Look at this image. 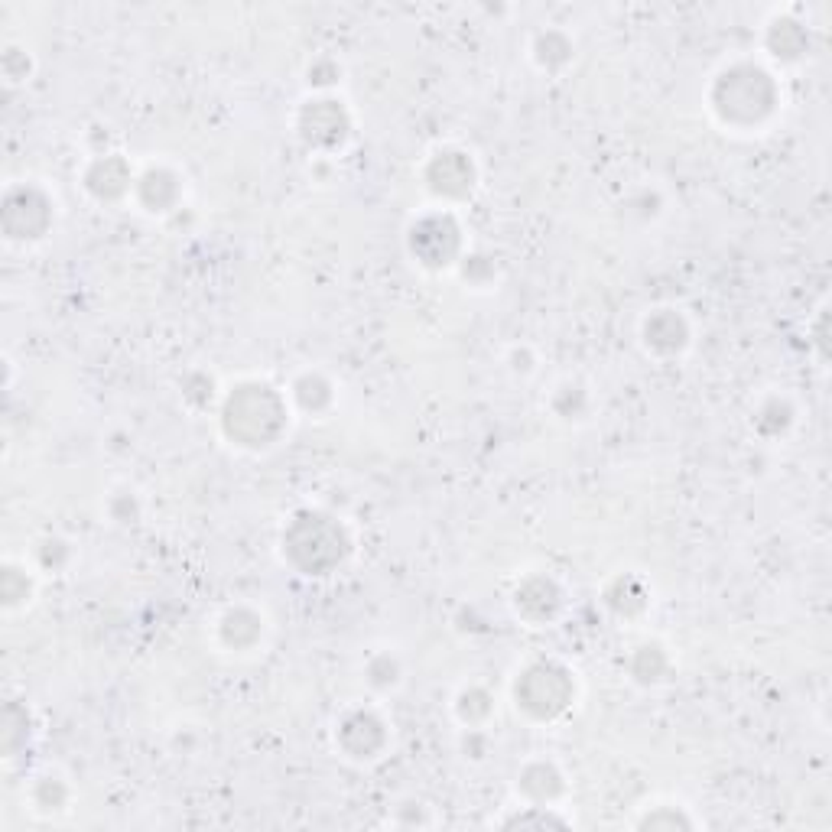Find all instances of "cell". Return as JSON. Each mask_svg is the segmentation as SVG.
<instances>
[{"label":"cell","instance_id":"obj_3","mask_svg":"<svg viewBox=\"0 0 832 832\" xmlns=\"http://www.w3.org/2000/svg\"><path fill=\"white\" fill-rule=\"evenodd\" d=\"M683 342H686L683 319L673 316L670 309H663L660 316L647 322V345H654L660 351H676V348H683Z\"/></svg>","mask_w":832,"mask_h":832},{"label":"cell","instance_id":"obj_4","mask_svg":"<svg viewBox=\"0 0 832 832\" xmlns=\"http://www.w3.org/2000/svg\"><path fill=\"white\" fill-rule=\"evenodd\" d=\"M559 787H563L559 784V774L546 764H533L524 771V777H520V790L533 800H553Z\"/></svg>","mask_w":832,"mask_h":832},{"label":"cell","instance_id":"obj_2","mask_svg":"<svg viewBox=\"0 0 832 832\" xmlns=\"http://www.w3.org/2000/svg\"><path fill=\"white\" fill-rule=\"evenodd\" d=\"M52 212H49V202L46 195L39 189H10L7 192V202H4V228L10 238H43V231L49 228Z\"/></svg>","mask_w":832,"mask_h":832},{"label":"cell","instance_id":"obj_1","mask_svg":"<svg viewBox=\"0 0 832 832\" xmlns=\"http://www.w3.org/2000/svg\"><path fill=\"white\" fill-rule=\"evenodd\" d=\"M569 696H572V683L566 680V673L556 667H546V663L530 667L524 673V680L517 683V702L530 715H537V719H553L556 712H563L569 706Z\"/></svg>","mask_w":832,"mask_h":832},{"label":"cell","instance_id":"obj_5","mask_svg":"<svg viewBox=\"0 0 832 832\" xmlns=\"http://www.w3.org/2000/svg\"><path fill=\"white\" fill-rule=\"evenodd\" d=\"M563 826V819L550 816V813H537V816H517V819H507V826Z\"/></svg>","mask_w":832,"mask_h":832}]
</instances>
